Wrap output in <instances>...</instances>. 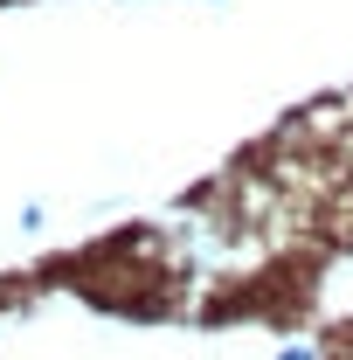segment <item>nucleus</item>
<instances>
[{"mask_svg": "<svg viewBox=\"0 0 353 360\" xmlns=\"http://www.w3.org/2000/svg\"><path fill=\"white\" fill-rule=\"evenodd\" d=\"M277 360H319V347H284Z\"/></svg>", "mask_w": 353, "mask_h": 360, "instance_id": "1", "label": "nucleus"}]
</instances>
